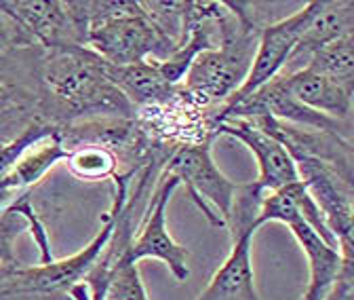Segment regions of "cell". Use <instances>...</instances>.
Returning a JSON list of instances; mask_svg holds the SVG:
<instances>
[{
	"mask_svg": "<svg viewBox=\"0 0 354 300\" xmlns=\"http://www.w3.org/2000/svg\"><path fill=\"white\" fill-rule=\"evenodd\" d=\"M42 114L62 127L95 118H136V108L110 80L106 62L88 47L42 51Z\"/></svg>",
	"mask_w": 354,
	"mask_h": 300,
	"instance_id": "cell-1",
	"label": "cell"
},
{
	"mask_svg": "<svg viewBox=\"0 0 354 300\" xmlns=\"http://www.w3.org/2000/svg\"><path fill=\"white\" fill-rule=\"evenodd\" d=\"M228 15L219 45L190 64L182 89L205 108H221L249 76L259 32L266 26L253 3H226Z\"/></svg>",
	"mask_w": 354,
	"mask_h": 300,
	"instance_id": "cell-2",
	"label": "cell"
},
{
	"mask_svg": "<svg viewBox=\"0 0 354 300\" xmlns=\"http://www.w3.org/2000/svg\"><path fill=\"white\" fill-rule=\"evenodd\" d=\"M131 180L133 176L129 174H120L112 180L116 188L112 207L104 213L95 237L80 252L47 265L19 267L9 273H0V300H72V290L84 281L114 233L118 211L127 201Z\"/></svg>",
	"mask_w": 354,
	"mask_h": 300,
	"instance_id": "cell-3",
	"label": "cell"
},
{
	"mask_svg": "<svg viewBox=\"0 0 354 300\" xmlns=\"http://www.w3.org/2000/svg\"><path fill=\"white\" fill-rule=\"evenodd\" d=\"M86 47L112 66L162 62L175 51L140 0H86Z\"/></svg>",
	"mask_w": 354,
	"mask_h": 300,
	"instance_id": "cell-4",
	"label": "cell"
},
{
	"mask_svg": "<svg viewBox=\"0 0 354 300\" xmlns=\"http://www.w3.org/2000/svg\"><path fill=\"white\" fill-rule=\"evenodd\" d=\"M5 13L40 51L86 47V0H0Z\"/></svg>",
	"mask_w": 354,
	"mask_h": 300,
	"instance_id": "cell-5",
	"label": "cell"
},
{
	"mask_svg": "<svg viewBox=\"0 0 354 300\" xmlns=\"http://www.w3.org/2000/svg\"><path fill=\"white\" fill-rule=\"evenodd\" d=\"M162 171L184 184L211 227L226 229L239 184L224 176L211 157V142L175 146Z\"/></svg>",
	"mask_w": 354,
	"mask_h": 300,
	"instance_id": "cell-6",
	"label": "cell"
},
{
	"mask_svg": "<svg viewBox=\"0 0 354 300\" xmlns=\"http://www.w3.org/2000/svg\"><path fill=\"white\" fill-rule=\"evenodd\" d=\"M268 222L287 224L306 256L308 269H310V283H308L301 300H325L327 294L331 292L344 263L354 261V258H344L339 249L327 245L313 231V227L304 222V218L297 213V207H295L293 199L289 197L287 188L263 195L261 205H259V216H257V229Z\"/></svg>",
	"mask_w": 354,
	"mask_h": 300,
	"instance_id": "cell-7",
	"label": "cell"
},
{
	"mask_svg": "<svg viewBox=\"0 0 354 300\" xmlns=\"http://www.w3.org/2000/svg\"><path fill=\"white\" fill-rule=\"evenodd\" d=\"M38 47L15 49L0 55V144L11 142L40 118L42 94Z\"/></svg>",
	"mask_w": 354,
	"mask_h": 300,
	"instance_id": "cell-8",
	"label": "cell"
},
{
	"mask_svg": "<svg viewBox=\"0 0 354 300\" xmlns=\"http://www.w3.org/2000/svg\"><path fill=\"white\" fill-rule=\"evenodd\" d=\"M297 178L321 209L325 224L333 233L344 258H354L352 231V174L317 159H293Z\"/></svg>",
	"mask_w": 354,
	"mask_h": 300,
	"instance_id": "cell-9",
	"label": "cell"
},
{
	"mask_svg": "<svg viewBox=\"0 0 354 300\" xmlns=\"http://www.w3.org/2000/svg\"><path fill=\"white\" fill-rule=\"evenodd\" d=\"M177 188H180V180L162 171L154 184L150 201L142 213L138 233L131 239L129 254L136 263L146 261V258L160 261L167 265V269L177 281H186L190 277V267H188L190 252L184 245L177 243L167 229L169 199Z\"/></svg>",
	"mask_w": 354,
	"mask_h": 300,
	"instance_id": "cell-10",
	"label": "cell"
},
{
	"mask_svg": "<svg viewBox=\"0 0 354 300\" xmlns=\"http://www.w3.org/2000/svg\"><path fill=\"white\" fill-rule=\"evenodd\" d=\"M213 136H228L239 140L257 161V178L253 180V186L257 191L274 193L281 191L293 182H297V171L291 155L283 148L281 142H277L272 136H268L263 130L247 118H226L215 125Z\"/></svg>",
	"mask_w": 354,
	"mask_h": 300,
	"instance_id": "cell-11",
	"label": "cell"
},
{
	"mask_svg": "<svg viewBox=\"0 0 354 300\" xmlns=\"http://www.w3.org/2000/svg\"><path fill=\"white\" fill-rule=\"evenodd\" d=\"M308 13H310V5L301 7L299 11L291 13L289 17L270 21L261 28L249 76L243 82V87L228 102L249 96L251 91L259 89L261 85H266L283 72L285 64L289 62V58L297 45V38L304 30Z\"/></svg>",
	"mask_w": 354,
	"mask_h": 300,
	"instance_id": "cell-12",
	"label": "cell"
},
{
	"mask_svg": "<svg viewBox=\"0 0 354 300\" xmlns=\"http://www.w3.org/2000/svg\"><path fill=\"white\" fill-rule=\"evenodd\" d=\"M247 121L255 123L259 130L281 142L291 159H317L352 174V138L323 130H310V127H297L270 116H255Z\"/></svg>",
	"mask_w": 354,
	"mask_h": 300,
	"instance_id": "cell-13",
	"label": "cell"
},
{
	"mask_svg": "<svg viewBox=\"0 0 354 300\" xmlns=\"http://www.w3.org/2000/svg\"><path fill=\"white\" fill-rule=\"evenodd\" d=\"M297 45L281 74L301 70L323 47L346 36H354V3L350 0H313Z\"/></svg>",
	"mask_w": 354,
	"mask_h": 300,
	"instance_id": "cell-14",
	"label": "cell"
},
{
	"mask_svg": "<svg viewBox=\"0 0 354 300\" xmlns=\"http://www.w3.org/2000/svg\"><path fill=\"white\" fill-rule=\"evenodd\" d=\"M30 233L40 252V265L55 261L47 227L34 209L32 193L17 195L5 209H0V273H9L24 267L15 256V241L21 233Z\"/></svg>",
	"mask_w": 354,
	"mask_h": 300,
	"instance_id": "cell-15",
	"label": "cell"
},
{
	"mask_svg": "<svg viewBox=\"0 0 354 300\" xmlns=\"http://www.w3.org/2000/svg\"><path fill=\"white\" fill-rule=\"evenodd\" d=\"M253 235L255 231L232 235L230 254L213 273L209 285L196 296V300H261L255 290L253 275Z\"/></svg>",
	"mask_w": 354,
	"mask_h": 300,
	"instance_id": "cell-16",
	"label": "cell"
},
{
	"mask_svg": "<svg viewBox=\"0 0 354 300\" xmlns=\"http://www.w3.org/2000/svg\"><path fill=\"white\" fill-rule=\"evenodd\" d=\"M285 89L306 108L321 112L329 118L352 123V85H342L313 70H295L289 74H279Z\"/></svg>",
	"mask_w": 354,
	"mask_h": 300,
	"instance_id": "cell-17",
	"label": "cell"
},
{
	"mask_svg": "<svg viewBox=\"0 0 354 300\" xmlns=\"http://www.w3.org/2000/svg\"><path fill=\"white\" fill-rule=\"evenodd\" d=\"M136 227H138V218L122 205L118 211L114 233L110 237L112 265L108 275L106 300H150L140 275V267L129 254V245L133 235H136Z\"/></svg>",
	"mask_w": 354,
	"mask_h": 300,
	"instance_id": "cell-18",
	"label": "cell"
},
{
	"mask_svg": "<svg viewBox=\"0 0 354 300\" xmlns=\"http://www.w3.org/2000/svg\"><path fill=\"white\" fill-rule=\"evenodd\" d=\"M108 76L122 91V96L133 104L136 110L148 108V106H162L171 102L180 87L171 85L160 68L158 62L146 60L140 64H131V66H112L106 62Z\"/></svg>",
	"mask_w": 354,
	"mask_h": 300,
	"instance_id": "cell-19",
	"label": "cell"
},
{
	"mask_svg": "<svg viewBox=\"0 0 354 300\" xmlns=\"http://www.w3.org/2000/svg\"><path fill=\"white\" fill-rule=\"evenodd\" d=\"M66 165L70 174L84 182L114 180L120 174L118 155L100 142H80L68 148Z\"/></svg>",
	"mask_w": 354,
	"mask_h": 300,
	"instance_id": "cell-20",
	"label": "cell"
},
{
	"mask_svg": "<svg viewBox=\"0 0 354 300\" xmlns=\"http://www.w3.org/2000/svg\"><path fill=\"white\" fill-rule=\"evenodd\" d=\"M304 68L354 87V36H346L323 47L308 60Z\"/></svg>",
	"mask_w": 354,
	"mask_h": 300,
	"instance_id": "cell-21",
	"label": "cell"
},
{
	"mask_svg": "<svg viewBox=\"0 0 354 300\" xmlns=\"http://www.w3.org/2000/svg\"><path fill=\"white\" fill-rule=\"evenodd\" d=\"M59 130L57 125L49 123L47 118H40L36 123H32L26 132H21L17 138H13L11 142H5L0 144V182L5 180V176L13 169V165L17 163V159L34 144L38 142L40 138L44 136H51Z\"/></svg>",
	"mask_w": 354,
	"mask_h": 300,
	"instance_id": "cell-22",
	"label": "cell"
},
{
	"mask_svg": "<svg viewBox=\"0 0 354 300\" xmlns=\"http://www.w3.org/2000/svg\"><path fill=\"white\" fill-rule=\"evenodd\" d=\"M26 47H34V45L5 13H0V55Z\"/></svg>",
	"mask_w": 354,
	"mask_h": 300,
	"instance_id": "cell-23",
	"label": "cell"
}]
</instances>
